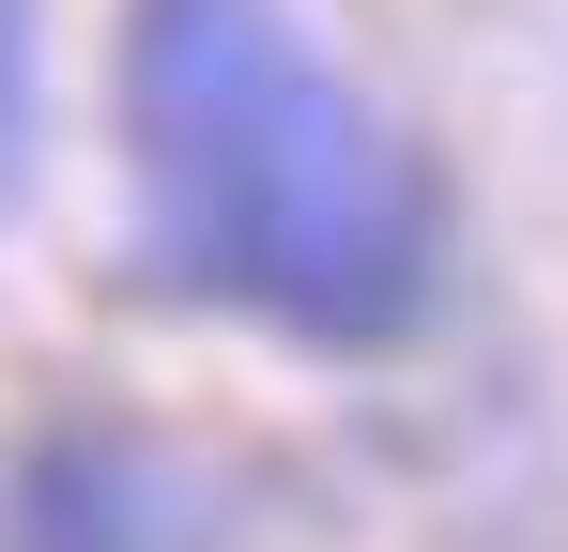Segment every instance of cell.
<instances>
[{"label":"cell","instance_id":"obj_3","mask_svg":"<svg viewBox=\"0 0 568 552\" xmlns=\"http://www.w3.org/2000/svg\"><path fill=\"white\" fill-rule=\"evenodd\" d=\"M47 139V0H0V184Z\"/></svg>","mask_w":568,"mask_h":552},{"label":"cell","instance_id":"obj_2","mask_svg":"<svg viewBox=\"0 0 568 552\" xmlns=\"http://www.w3.org/2000/svg\"><path fill=\"white\" fill-rule=\"evenodd\" d=\"M16 552H262V538L154 430H47L16 476Z\"/></svg>","mask_w":568,"mask_h":552},{"label":"cell","instance_id":"obj_1","mask_svg":"<svg viewBox=\"0 0 568 552\" xmlns=\"http://www.w3.org/2000/svg\"><path fill=\"white\" fill-rule=\"evenodd\" d=\"M123 184L200 307L384 354L446 292V184L307 0H123Z\"/></svg>","mask_w":568,"mask_h":552}]
</instances>
